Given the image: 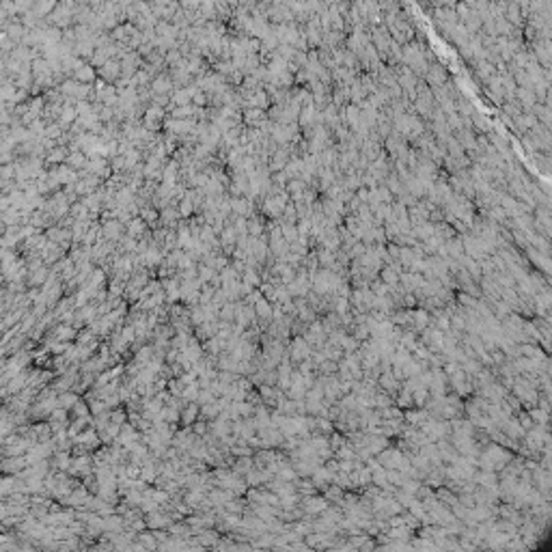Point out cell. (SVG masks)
<instances>
[{
    "label": "cell",
    "instance_id": "13",
    "mask_svg": "<svg viewBox=\"0 0 552 552\" xmlns=\"http://www.w3.org/2000/svg\"><path fill=\"white\" fill-rule=\"evenodd\" d=\"M71 459H73V455H71L69 451H56V455H54V466H56L59 470H69Z\"/></svg>",
    "mask_w": 552,
    "mask_h": 552
},
{
    "label": "cell",
    "instance_id": "16",
    "mask_svg": "<svg viewBox=\"0 0 552 552\" xmlns=\"http://www.w3.org/2000/svg\"><path fill=\"white\" fill-rule=\"evenodd\" d=\"M429 399V390L425 386H419V389L412 390V401H414V408H423Z\"/></svg>",
    "mask_w": 552,
    "mask_h": 552
},
{
    "label": "cell",
    "instance_id": "12",
    "mask_svg": "<svg viewBox=\"0 0 552 552\" xmlns=\"http://www.w3.org/2000/svg\"><path fill=\"white\" fill-rule=\"evenodd\" d=\"M395 406L401 408V410H408V408H414V401H412V392L406 390V389H399V392L395 395Z\"/></svg>",
    "mask_w": 552,
    "mask_h": 552
},
{
    "label": "cell",
    "instance_id": "3",
    "mask_svg": "<svg viewBox=\"0 0 552 552\" xmlns=\"http://www.w3.org/2000/svg\"><path fill=\"white\" fill-rule=\"evenodd\" d=\"M145 524L149 528H168L170 524H173V516L168 514H162V509H156V511H149L145 518Z\"/></svg>",
    "mask_w": 552,
    "mask_h": 552
},
{
    "label": "cell",
    "instance_id": "4",
    "mask_svg": "<svg viewBox=\"0 0 552 552\" xmlns=\"http://www.w3.org/2000/svg\"><path fill=\"white\" fill-rule=\"evenodd\" d=\"M429 322H431L429 311H427V309H423V306H414V313H412V326H410V330H412V332H417V334H421L425 328L429 326Z\"/></svg>",
    "mask_w": 552,
    "mask_h": 552
},
{
    "label": "cell",
    "instance_id": "18",
    "mask_svg": "<svg viewBox=\"0 0 552 552\" xmlns=\"http://www.w3.org/2000/svg\"><path fill=\"white\" fill-rule=\"evenodd\" d=\"M528 414H531V419L535 421V425H548L550 412H546V410L533 406V408H528Z\"/></svg>",
    "mask_w": 552,
    "mask_h": 552
},
{
    "label": "cell",
    "instance_id": "20",
    "mask_svg": "<svg viewBox=\"0 0 552 552\" xmlns=\"http://www.w3.org/2000/svg\"><path fill=\"white\" fill-rule=\"evenodd\" d=\"M78 399H80V397L76 395V392H69V390H63L61 395H59V406L61 408H65V410H69L73 403H76Z\"/></svg>",
    "mask_w": 552,
    "mask_h": 552
},
{
    "label": "cell",
    "instance_id": "6",
    "mask_svg": "<svg viewBox=\"0 0 552 552\" xmlns=\"http://www.w3.org/2000/svg\"><path fill=\"white\" fill-rule=\"evenodd\" d=\"M498 429L503 431V434L507 436L509 440H516V442H520L522 438H524V429H522L520 425H518V421H516V417H514V414H511V417H509L507 421H505V423L500 425Z\"/></svg>",
    "mask_w": 552,
    "mask_h": 552
},
{
    "label": "cell",
    "instance_id": "22",
    "mask_svg": "<svg viewBox=\"0 0 552 552\" xmlns=\"http://www.w3.org/2000/svg\"><path fill=\"white\" fill-rule=\"evenodd\" d=\"M69 410H71V414H73L76 419H78V417H89V414H91V408H89L82 399H78V401L73 403V406H71Z\"/></svg>",
    "mask_w": 552,
    "mask_h": 552
},
{
    "label": "cell",
    "instance_id": "1",
    "mask_svg": "<svg viewBox=\"0 0 552 552\" xmlns=\"http://www.w3.org/2000/svg\"><path fill=\"white\" fill-rule=\"evenodd\" d=\"M287 352H289V360H292L293 367H295V362L304 360V358H309L313 354V348L304 341V337H293V339H289V343H287Z\"/></svg>",
    "mask_w": 552,
    "mask_h": 552
},
{
    "label": "cell",
    "instance_id": "15",
    "mask_svg": "<svg viewBox=\"0 0 552 552\" xmlns=\"http://www.w3.org/2000/svg\"><path fill=\"white\" fill-rule=\"evenodd\" d=\"M481 367H483V365H481V360H479V358H466V360L459 362V369H462V371H464L466 375H475Z\"/></svg>",
    "mask_w": 552,
    "mask_h": 552
},
{
    "label": "cell",
    "instance_id": "24",
    "mask_svg": "<svg viewBox=\"0 0 552 552\" xmlns=\"http://www.w3.org/2000/svg\"><path fill=\"white\" fill-rule=\"evenodd\" d=\"M48 272H45V267H41V270H37V272H32V276H31V285H43L45 281H48Z\"/></svg>",
    "mask_w": 552,
    "mask_h": 552
},
{
    "label": "cell",
    "instance_id": "8",
    "mask_svg": "<svg viewBox=\"0 0 552 552\" xmlns=\"http://www.w3.org/2000/svg\"><path fill=\"white\" fill-rule=\"evenodd\" d=\"M198 412H201V406H198L196 401H188L184 408L179 410V421L184 427H190L192 423L198 419Z\"/></svg>",
    "mask_w": 552,
    "mask_h": 552
},
{
    "label": "cell",
    "instance_id": "21",
    "mask_svg": "<svg viewBox=\"0 0 552 552\" xmlns=\"http://www.w3.org/2000/svg\"><path fill=\"white\" fill-rule=\"evenodd\" d=\"M125 421H128V410H125V408H115L110 412V423H115V425L121 427Z\"/></svg>",
    "mask_w": 552,
    "mask_h": 552
},
{
    "label": "cell",
    "instance_id": "19",
    "mask_svg": "<svg viewBox=\"0 0 552 552\" xmlns=\"http://www.w3.org/2000/svg\"><path fill=\"white\" fill-rule=\"evenodd\" d=\"M76 337V328L73 326H59L54 330V339L56 341H71Z\"/></svg>",
    "mask_w": 552,
    "mask_h": 552
},
{
    "label": "cell",
    "instance_id": "23",
    "mask_svg": "<svg viewBox=\"0 0 552 552\" xmlns=\"http://www.w3.org/2000/svg\"><path fill=\"white\" fill-rule=\"evenodd\" d=\"M119 231H121V225H119V223L104 225V235L106 237H112V240H115V237H119Z\"/></svg>",
    "mask_w": 552,
    "mask_h": 552
},
{
    "label": "cell",
    "instance_id": "25",
    "mask_svg": "<svg viewBox=\"0 0 552 552\" xmlns=\"http://www.w3.org/2000/svg\"><path fill=\"white\" fill-rule=\"evenodd\" d=\"M143 229H145V227H143V220H134L132 227H130V235H132V237L140 235V233H143Z\"/></svg>",
    "mask_w": 552,
    "mask_h": 552
},
{
    "label": "cell",
    "instance_id": "17",
    "mask_svg": "<svg viewBox=\"0 0 552 552\" xmlns=\"http://www.w3.org/2000/svg\"><path fill=\"white\" fill-rule=\"evenodd\" d=\"M233 317H235V302H225L223 306L218 309V320L220 322H233Z\"/></svg>",
    "mask_w": 552,
    "mask_h": 552
},
{
    "label": "cell",
    "instance_id": "9",
    "mask_svg": "<svg viewBox=\"0 0 552 552\" xmlns=\"http://www.w3.org/2000/svg\"><path fill=\"white\" fill-rule=\"evenodd\" d=\"M390 445H392V440L382 436V434H375V436L369 434V438H367V451L371 455H378L380 451H384V449L390 447Z\"/></svg>",
    "mask_w": 552,
    "mask_h": 552
},
{
    "label": "cell",
    "instance_id": "7",
    "mask_svg": "<svg viewBox=\"0 0 552 552\" xmlns=\"http://www.w3.org/2000/svg\"><path fill=\"white\" fill-rule=\"evenodd\" d=\"M427 419H429V414H427V410H425V408H408V410H403V423L414 425V427H421V425H423Z\"/></svg>",
    "mask_w": 552,
    "mask_h": 552
},
{
    "label": "cell",
    "instance_id": "10",
    "mask_svg": "<svg viewBox=\"0 0 552 552\" xmlns=\"http://www.w3.org/2000/svg\"><path fill=\"white\" fill-rule=\"evenodd\" d=\"M324 498L328 500L330 505H339L341 500H343V496H345V490L341 486H337V483H328L326 487H324Z\"/></svg>",
    "mask_w": 552,
    "mask_h": 552
},
{
    "label": "cell",
    "instance_id": "5",
    "mask_svg": "<svg viewBox=\"0 0 552 552\" xmlns=\"http://www.w3.org/2000/svg\"><path fill=\"white\" fill-rule=\"evenodd\" d=\"M378 386H380L382 390H386V392H389V395L392 397V399H395V395H397V392H399V389H401V382H399V380H397L390 371H382V373H380V378H378Z\"/></svg>",
    "mask_w": 552,
    "mask_h": 552
},
{
    "label": "cell",
    "instance_id": "11",
    "mask_svg": "<svg viewBox=\"0 0 552 552\" xmlns=\"http://www.w3.org/2000/svg\"><path fill=\"white\" fill-rule=\"evenodd\" d=\"M399 274H401V270H397L395 265L392 263H386V265H382V270H380V278H382V281L386 283V285H397V283H399Z\"/></svg>",
    "mask_w": 552,
    "mask_h": 552
},
{
    "label": "cell",
    "instance_id": "2",
    "mask_svg": "<svg viewBox=\"0 0 552 552\" xmlns=\"http://www.w3.org/2000/svg\"><path fill=\"white\" fill-rule=\"evenodd\" d=\"M328 500L324 498V494H311V496L300 498V507H302L304 516H320L324 509L328 507Z\"/></svg>",
    "mask_w": 552,
    "mask_h": 552
},
{
    "label": "cell",
    "instance_id": "14",
    "mask_svg": "<svg viewBox=\"0 0 552 552\" xmlns=\"http://www.w3.org/2000/svg\"><path fill=\"white\" fill-rule=\"evenodd\" d=\"M514 417H516V421H518V425H520L522 429L524 431H528L535 425V421L531 419V414H528V410H524V408H520L518 410V412H514Z\"/></svg>",
    "mask_w": 552,
    "mask_h": 552
}]
</instances>
